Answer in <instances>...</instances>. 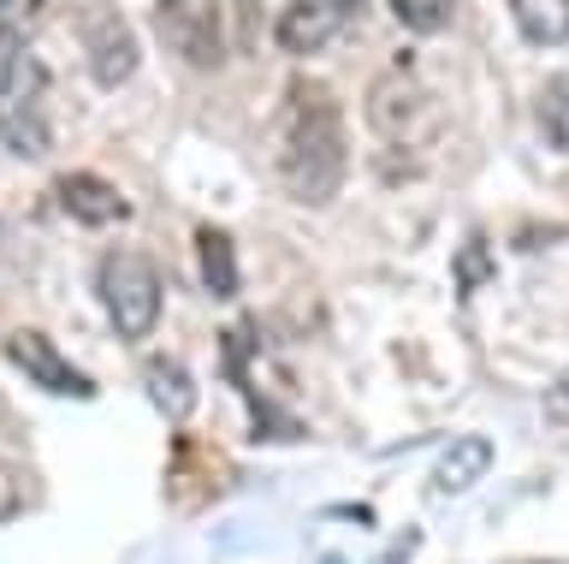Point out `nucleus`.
<instances>
[{"label":"nucleus","instance_id":"obj_1","mask_svg":"<svg viewBox=\"0 0 569 564\" xmlns=\"http://www.w3.org/2000/svg\"><path fill=\"white\" fill-rule=\"evenodd\" d=\"M279 185L297 202H332L345 185V126L338 101L315 83H297L291 113H284V155H279Z\"/></svg>","mask_w":569,"mask_h":564},{"label":"nucleus","instance_id":"obj_2","mask_svg":"<svg viewBox=\"0 0 569 564\" xmlns=\"http://www.w3.org/2000/svg\"><path fill=\"white\" fill-rule=\"evenodd\" d=\"M0 144L24 161H42L53 131H48V66L30 48H12L0 66Z\"/></svg>","mask_w":569,"mask_h":564},{"label":"nucleus","instance_id":"obj_10","mask_svg":"<svg viewBox=\"0 0 569 564\" xmlns=\"http://www.w3.org/2000/svg\"><path fill=\"white\" fill-rule=\"evenodd\" d=\"M416 108H427V96L409 83V72H391L368 90V119H373V131H386V137H409V113Z\"/></svg>","mask_w":569,"mask_h":564},{"label":"nucleus","instance_id":"obj_14","mask_svg":"<svg viewBox=\"0 0 569 564\" xmlns=\"http://www.w3.org/2000/svg\"><path fill=\"white\" fill-rule=\"evenodd\" d=\"M398 24H409V30H439L445 24V7H421V0H398Z\"/></svg>","mask_w":569,"mask_h":564},{"label":"nucleus","instance_id":"obj_7","mask_svg":"<svg viewBox=\"0 0 569 564\" xmlns=\"http://www.w3.org/2000/svg\"><path fill=\"white\" fill-rule=\"evenodd\" d=\"M7 357L24 368L30 380H42V386H53V393H66V398H89L96 386H89V375H78L60 350H53L42 333H30V327H18L12 339H7Z\"/></svg>","mask_w":569,"mask_h":564},{"label":"nucleus","instance_id":"obj_11","mask_svg":"<svg viewBox=\"0 0 569 564\" xmlns=\"http://www.w3.org/2000/svg\"><path fill=\"white\" fill-rule=\"evenodd\" d=\"M142 393H149V404L160 416H172V422H184L196 410V380H190V368H178L172 357L142 363Z\"/></svg>","mask_w":569,"mask_h":564},{"label":"nucleus","instance_id":"obj_18","mask_svg":"<svg viewBox=\"0 0 569 564\" xmlns=\"http://www.w3.org/2000/svg\"><path fill=\"white\" fill-rule=\"evenodd\" d=\"M540 564H569V558H540Z\"/></svg>","mask_w":569,"mask_h":564},{"label":"nucleus","instance_id":"obj_4","mask_svg":"<svg viewBox=\"0 0 569 564\" xmlns=\"http://www.w3.org/2000/svg\"><path fill=\"white\" fill-rule=\"evenodd\" d=\"M83 55H89V72H96L101 90L131 83V72H137V37H131V24H124L119 7H89L83 12Z\"/></svg>","mask_w":569,"mask_h":564},{"label":"nucleus","instance_id":"obj_13","mask_svg":"<svg viewBox=\"0 0 569 564\" xmlns=\"http://www.w3.org/2000/svg\"><path fill=\"white\" fill-rule=\"evenodd\" d=\"M533 113H540V131L569 155V78H546L540 101H533Z\"/></svg>","mask_w":569,"mask_h":564},{"label":"nucleus","instance_id":"obj_8","mask_svg":"<svg viewBox=\"0 0 569 564\" xmlns=\"http://www.w3.org/2000/svg\"><path fill=\"white\" fill-rule=\"evenodd\" d=\"M60 208L71 220H83V226H113V220L131 215L119 190L107 179H96V172H66L60 179Z\"/></svg>","mask_w":569,"mask_h":564},{"label":"nucleus","instance_id":"obj_17","mask_svg":"<svg viewBox=\"0 0 569 564\" xmlns=\"http://www.w3.org/2000/svg\"><path fill=\"white\" fill-rule=\"evenodd\" d=\"M12 24H18V12L12 7H0V42H7V55L18 48V37H12Z\"/></svg>","mask_w":569,"mask_h":564},{"label":"nucleus","instance_id":"obj_16","mask_svg":"<svg viewBox=\"0 0 569 564\" xmlns=\"http://www.w3.org/2000/svg\"><path fill=\"white\" fill-rule=\"evenodd\" d=\"M18 511V487H12V475H7V464H0V523H7Z\"/></svg>","mask_w":569,"mask_h":564},{"label":"nucleus","instance_id":"obj_12","mask_svg":"<svg viewBox=\"0 0 569 564\" xmlns=\"http://www.w3.org/2000/svg\"><path fill=\"white\" fill-rule=\"evenodd\" d=\"M196 250H202V274H208L213 297L238 291V256H231V238L220 232V226H202V232H196Z\"/></svg>","mask_w":569,"mask_h":564},{"label":"nucleus","instance_id":"obj_5","mask_svg":"<svg viewBox=\"0 0 569 564\" xmlns=\"http://www.w3.org/2000/svg\"><path fill=\"white\" fill-rule=\"evenodd\" d=\"M154 24L167 30L172 55H184L190 66H220L226 60V37H220V7H184V0H167L154 7Z\"/></svg>","mask_w":569,"mask_h":564},{"label":"nucleus","instance_id":"obj_9","mask_svg":"<svg viewBox=\"0 0 569 564\" xmlns=\"http://www.w3.org/2000/svg\"><path fill=\"white\" fill-rule=\"evenodd\" d=\"M487 464H492V439L487 434L451 439V446L439 452V464H433V493H469L480 475H487Z\"/></svg>","mask_w":569,"mask_h":564},{"label":"nucleus","instance_id":"obj_3","mask_svg":"<svg viewBox=\"0 0 569 564\" xmlns=\"http://www.w3.org/2000/svg\"><path fill=\"white\" fill-rule=\"evenodd\" d=\"M101 304L119 339H142L160 321V274L149 268V256L113 250L101 261Z\"/></svg>","mask_w":569,"mask_h":564},{"label":"nucleus","instance_id":"obj_15","mask_svg":"<svg viewBox=\"0 0 569 564\" xmlns=\"http://www.w3.org/2000/svg\"><path fill=\"white\" fill-rule=\"evenodd\" d=\"M546 416L558 422V428L569 422V375H563V380H558V386H551V393H546Z\"/></svg>","mask_w":569,"mask_h":564},{"label":"nucleus","instance_id":"obj_6","mask_svg":"<svg viewBox=\"0 0 569 564\" xmlns=\"http://www.w3.org/2000/svg\"><path fill=\"white\" fill-rule=\"evenodd\" d=\"M345 24H350V7H338V0H297L273 19V42L284 55H320Z\"/></svg>","mask_w":569,"mask_h":564}]
</instances>
